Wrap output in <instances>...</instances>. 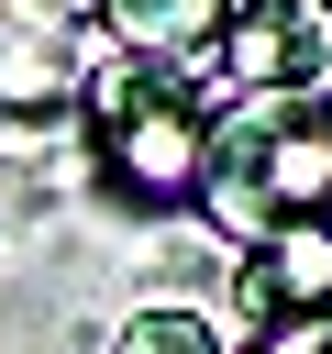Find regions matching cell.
Here are the masks:
<instances>
[{
  "label": "cell",
  "mask_w": 332,
  "mask_h": 354,
  "mask_svg": "<svg viewBox=\"0 0 332 354\" xmlns=\"http://www.w3.org/2000/svg\"><path fill=\"white\" fill-rule=\"evenodd\" d=\"M199 210H210L232 243L332 221V100H321V88H243L232 111H210Z\"/></svg>",
  "instance_id": "6da1fadb"
},
{
  "label": "cell",
  "mask_w": 332,
  "mask_h": 354,
  "mask_svg": "<svg viewBox=\"0 0 332 354\" xmlns=\"http://www.w3.org/2000/svg\"><path fill=\"white\" fill-rule=\"evenodd\" d=\"M100 22L122 33V55L188 66V55H210V33L232 22V0H100Z\"/></svg>",
  "instance_id": "5b68a950"
},
{
  "label": "cell",
  "mask_w": 332,
  "mask_h": 354,
  "mask_svg": "<svg viewBox=\"0 0 332 354\" xmlns=\"http://www.w3.org/2000/svg\"><path fill=\"white\" fill-rule=\"evenodd\" d=\"M77 122H89V144H100L111 199H133V210H177V199H199L210 100H199L177 66H155V55H111V66H89V77H77Z\"/></svg>",
  "instance_id": "7a4b0ae2"
},
{
  "label": "cell",
  "mask_w": 332,
  "mask_h": 354,
  "mask_svg": "<svg viewBox=\"0 0 332 354\" xmlns=\"http://www.w3.org/2000/svg\"><path fill=\"white\" fill-rule=\"evenodd\" d=\"M243 310L277 332V321H321L332 310V221H299V232H266L243 243Z\"/></svg>",
  "instance_id": "277c9868"
},
{
  "label": "cell",
  "mask_w": 332,
  "mask_h": 354,
  "mask_svg": "<svg viewBox=\"0 0 332 354\" xmlns=\"http://www.w3.org/2000/svg\"><path fill=\"white\" fill-rule=\"evenodd\" d=\"M210 66L232 88H321L332 66V22L310 0H232V22L210 33Z\"/></svg>",
  "instance_id": "3957f363"
},
{
  "label": "cell",
  "mask_w": 332,
  "mask_h": 354,
  "mask_svg": "<svg viewBox=\"0 0 332 354\" xmlns=\"http://www.w3.org/2000/svg\"><path fill=\"white\" fill-rule=\"evenodd\" d=\"M111 354H232V343L210 332V310H133L111 332Z\"/></svg>",
  "instance_id": "8992f818"
}]
</instances>
